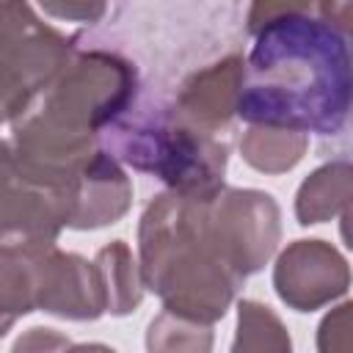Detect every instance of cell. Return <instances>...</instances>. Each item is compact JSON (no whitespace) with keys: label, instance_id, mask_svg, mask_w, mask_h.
Segmentation results:
<instances>
[{"label":"cell","instance_id":"cell-1","mask_svg":"<svg viewBox=\"0 0 353 353\" xmlns=\"http://www.w3.org/2000/svg\"><path fill=\"white\" fill-rule=\"evenodd\" d=\"M345 3H254V50L234 113L251 127L339 135L350 113V19Z\"/></svg>","mask_w":353,"mask_h":353},{"label":"cell","instance_id":"cell-2","mask_svg":"<svg viewBox=\"0 0 353 353\" xmlns=\"http://www.w3.org/2000/svg\"><path fill=\"white\" fill-rule=\"evenodd\" d=\"M210 196L157 193L138 226L143 287L163 298V312L204 325L226 314L243 284L215 243Z\"/></svg>","mask_w":353,"mask_h":353},{"label":"cell","instance_id":"cell-3","mask_svg":"<svg viewBox=\"0 0 353 353\" xmlns=\"http://www.w3.org/2000/svg\"><path fill=\"white\" fill-rule=\"evenodd\" d=\"M99 149L135 171L163 179L174 193L207 196L223 188L226 141L185 127L165 102L143 94L99 132Z\"/></svg>","mask_w":353,"mask_h":353},{"label":"cell","instance_id":"cell-4","mask_svg":"<svg viewBox=\"0 0 353 353\" xmlns=\"http://www.w3.org/2000/svg\"><path fill=\"white\" fill-rule=\"evenodd\" d=\"M74 39L44 25L25 3H0V119H14L66 63Z\"/></svg>","mask_w":353,"mask_h":353},{"label":"cell","instance_id":"cell-5","mask_svg":"<svg viewBox=\"0 0 353 353\" xmlns=\"http://www.w3.org/2000/svg\"><path fill=\"white\" fill-rule=\"evenodd\" d=\"M66 221V188L22 168L14 149L0 141V245L22 251L52 248Z\"/></svg>","mask_w":353,"mask_h":353},{"label":"cell","instance_id":"cell-6","mask_svg":"<svg viewBox=\"0 0 353 353\" xmlns=\"http://www.w3.org/2000/svg\"><path fill=\"white\" fill-rule=\"evenodd\" d=\"M210 223L223 262L243 281L265 268L281 234L279 204L262 190L218 188L210 196Z\"/></svg>","mask_w":353,"mask_h":353},{"label":"cell","instance_id":"cell-7","mask_svg":"<svg viewBox=\"0 0 353 353\" xmlns=\"http://www.w3.org/2000/svg\"><path fill=\"white\" fill-rule=\"evenodd\" d=\"M350 284L347 262L323 240H295L276 262L273 287L295 312H314L345 295Z\"/></svg>","mask_w":353,"mask_h":353},{"label":"cell","instance_id":"cell-8","mask_svg":"<svg viewBox=\"0 0 353 353\" xmlns=\"http://www.w3.org/2000/svg\"><path fill=\"white\" fill-rule=\"evenodd\" d=\"M36 309L69 320H97L105 314V292L94 262L77 254H63L55 245L39 251Z\"/></svg>","mask_w":353,"mask_h":353},{"label":"cell","instance_id":"cell-9","mask_svg":"<svg viewBox=\"0 0 353 353\" xmlns=\"http://www.w3.org/2000/svg\"><path fill=\"white\" fill-rule=\"evenodd\" d=\"M243 66L245 61L237 52H232L193 72L188 80H182L179 91L174 94V102H165L168 110L185 127L215 138V132L226 130L229 119L234 116L240 83H243Z\"/></svg>","mask_w":353,"mask_h":353},{"label":"cell","instance_id":"cell-10","mask_svg":"<svg viewBox=\"0 0 353 353\" xmlns=\"http://www.w3.org/2000/svg\"><path fill=\"white\" fill-rule=\"evenodd\" d=\"M69 221L74 229H97L116 223L132 199V185L110 154H91L69 179Z\"/></svg>","mask_w":353,"mask_h":353},{"label":"cell","instance_id":"cell-11","mask_svg":"<svg viewBox=\"0 0 353 353\" xmlns=\"http://www.w3.org/2000/svg\"><path fill=\"white\" fill-rule=\"evenodd\" d=\"M350 199V163L336 160L303 179L295 196V215L301 226L331 221L336 212L347 207Z\"/></svg>","mask_w":353,"mask_h":353},{"label":"cell","instance_id":"cell-12","mask_svg":"<svg viewBox=\"0 0 353 353\" xmlns=\"http://www.w3.org/2000/svg\"><path fill=\"white\" fill-rule=\"evenodd\" d=\"M36 254L0 245V336L19 314L36 309Z\"/></svg>","mask_w":353,"mask_h":353},{"label":"cell","instance_id":"cell-13","mask_svg":"<svg viewBox=\"0 0 353 353\" xmlns=\"http://www.w3.org/2000/svg\"><path fill=\"white\" fill-rule=\"evenodd\" d=\"M94 268H97V276L105 292V312L110 314L135 312L143 295V281H141V270L132 262L130 248L121 240L99 248Z\"/></svg>","mask_w":353,"mask_h":353},{"label":"cell","instance_id":"cell-14","mask_svg":"<svg viewBox=\"0 0 353 353\" xmlns=\"http://www.w3.org/2000/svg\"><path fill=\"white\" fill-rule=\"evenodd\" d=\"M309 135L292 132V130H279V127H251L243 141L240 152L248 165L265 174H281L290 171L306 152Z\"/></svg>","mask_w":353,"mask_h":353},{"label":"cell","instance_id":"cell-15","mask_svg":"<svg viewBox=\"0 0 353 353\" xmlns=\"http://www.w3.org/2000/svg\"><path fill=\"white\" fill-rule=\"evenodd\" d=\"M232 353H292V342L270 306L259 301H240Z\"/></svg>","mask_w":353,"mask_h":353},{"label":"cell","instance_id":"cell-16","mask_svg":"<svg viewBox=\"0 0 353 353\" xmlns=\"http://www.w3.org/2000/svg\"><path fill=\"white\" fill-rule=\"evenodd\" d=\"M212 328L204 323L185 320L171 312H160L149 323L146 350L149 353H210Z\"/></svg>","mask_w":353,"mask_h":353},{"label":"cell","instance_id":"cell-17","mask_svg":"<svg viewBox=\"0 0 353 353\" xmlns=\"http://www.w3.org/2000/svg\"><path fill=\"white\" fill-rule=\"evenodd\" d=\"M317 347L320 353H350V303L336 306L320 323Z\"/></svg>","mask_w":353,"mask_h":353},{"label":"cell","instance_id":"cell-18","mask_svg":"<svg viewBox=\"0 0 353 353\" xmlns=\"http://www.w3.org/2000/svg\"><path fill=\"white\" fill-rule=\"evenodd\" d=\"M41 11H44V14H55V17H66V19L97 22V19L108 11V6H105V3H94V6H88V3H66V6L44 3V6H41Z\"/></svg>","mask_w":353,"mask_h":353},{"label":"cell","instance_id":"cell-19","mask_svg":"<svg viewBox=\"0 0 353 353\" xmlns=\"http://www.w3.org/2000/svg\"><path fill=\"white\" fill-rule=\"evenodd\" d=\"M0 121H3V119H0Z\"/></svg>","mask_w":353,"mask_h":353}]
</instances>
